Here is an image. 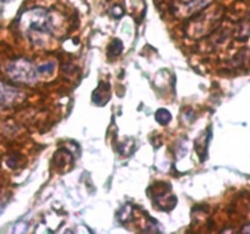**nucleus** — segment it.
<instances>
[{"mask_svg": "<svg viewBox=\"0 0 250 234\" xmlns=\"http://www.w3.org/2000/svg\"><path fill=\"white\" fill-rule=\"evenodd\" d=\"M6 74L10 79L20 83H32L37 79L40 69L33 66L30 62L25 59H16L9 63L6 66Z\"/></svg>", "mask_w": 250, "mask_h": 234, "instance_id": "obj_1", "label": "nucleus"}, {"mask_svg": "<svg viewBox=\"0 0 250 234\" xmlns=\"http://www.w3.org/2000/svg\"><path fill=\"white\" fill-rule=\"evenodd\" d=\"M21 27L28 33L32 32H44L48 31V25H49V18H48L47 11L42 9H33L28 10L27 13L23 14L20 19Z\"/></svg>", "mask_w": 250, "mask_h": 234, "instance_id": "obj_2", "label": "nucleus"}, {"mask_svg": "<svg viewBox=\"0 0 250 234\" xmlns=\"http://www.w3.org/2000/svg\"><path fill=\"white\" fill-rule=\"evenodd\" d=\"M19 96L18 88L8 85V84L0 83V107H9L16 101Z\"/></svg>", "mask_w": 250, "mask_h": 234, "instance_id": "obj_3", "label": "nucleus"}, {"mask_svg": "<svg viewBox=\"0 0 250 234\" xmlns=\"http://www.w3.org/2000/svg\"><path fill=\"white\" fill-rule=\"evenodd\" d=\"M170 113L168 112L167 109H160L156 113V119H157L158 123H161L162 125L168 124L170 122Z\"/></svg>", "mask_w": 250, "mask_h": 234, "instance_id": "obj_4", "label": "nucleus"}, {"mask_svg": "<svg viewBox=\"0 0 250 234\" xmlns=\"http://www.w3.org/2000/svg\"><path fill=\"white\" fill-rule=\"evenodd\" d=\"M4 209H5V207H4V205L0 204V214L3 213V212H4Z\"/></svg>", "mask_w": 250, "mask_h": 234, "instance_id": "obj_5", "label": "nucleus"}]
</instances>
